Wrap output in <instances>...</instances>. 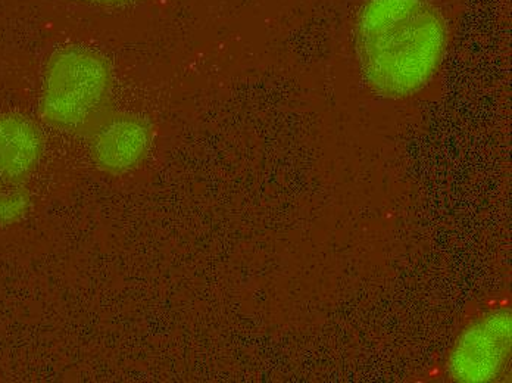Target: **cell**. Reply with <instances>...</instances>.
I'll list each match as a JSON object with an SVG mask.
<instances>
[{
    "label": "cell",
    "mask_w": 512,
    "mask_h": 383,
    "mask_svg": "<svg viewBox=\"0 0 512 383\" xmlns=\"http://www.w3.org/2000/svg\"><path fill=\"white\" fill-rule=\"evenodd\" d=\"M445 43V21L432 0H368L359 15L365 73L386 95H410L429 82Z\"/></svg>",
    "instance_id": "obj_1"
},
{
    "label": "cell",
    "mask_w": 512,
    "mask_h": 383,
    "mask_svg": "<svg viewBox=\"0 0 512 383\" xmlns=\"http://www.w3.org/2000/svg\"><path fill=\"white\" fill-rule=\"evenodd\" d=\"M510 345V313L489 314L462 333L449 361L451 375L457 381H493L507 364Z\"/></svg>",
    "instance_id": "obj_2"
},
{
    "label": "cell",
    "mask_w": 512,
    "mask_h": 383,
    "mask_svg": "<svg viewBox=\"0 0 512 383\" xmlns=\"http://www.w3.org/2000/svg\"><path fill=\"white\" fill-rule=\"evenodd\" d=\"M36 148L30 127L20 121H0V182L23 173L33 163Z\"/></svg>",
    "instance_id": "obj_3"
}]
</instances>
